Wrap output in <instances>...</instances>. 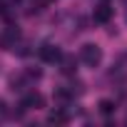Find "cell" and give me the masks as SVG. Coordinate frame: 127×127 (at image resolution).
I'll use <instances>...</instances> for the list:
<instances>
[{
  "label": "cell",
  "instance_id": "cell-1",
  "mask_svg": "<svg viewBox=\"0 0 127 127\" xmlns=\"http://www.w3.org/2000/svg\"><path fill=\"white\" fill-rule=\"evenodd\" d=\"M80 57L87 62V65H97V62H100V50L95 45H85L82 52H80Z\"/></svg>",
  "mask_w": 127,
  "mask_h": 127
},
{
  "label": "cell",
  "instance_id": "cell-2",
  "mask_svg": "<svg viewBox=\"0 0 127 127\" xmlns=\"http://www.w3.org/2000/svg\"><path fill=\"white\" fill-rule=\"evenodd\" d=\"M110 15H112V10H110L107 5H102V8L95 13V20H97V23H107V20H110Z\"/></svg>",
  "mask_w": 127,
  "mask_h": 127
},
{
  "label": "cell",
  "instance_id": "cell-3",
  "mask_svg": "<svg viewBox=\"0 0 127 127\" xmlns=\"http://www.w3.org/2000/svg\"><path fill=\"white\" fill-rule=\"evenodd\" d=\"M42 57H45V60H50V62H52V60H57V57H60V52H57V50H52V47H50V45H47V47H45V50H42Z\"/></svg>",
  "mask_w": 127,
  "mask_h": 127
},
{
  "label": "cell",
  "instance_id": "cell-4",
  "mask_svg": "<svg viewBox=\"0 0 127 127\" xmlns=\"http://www.w3.org/2000/svg\"><path fill=\"white\" fill-rule=\"evenodd\" d=\"M50 122H67V115L62 112V110H57V112L50 115Z\"/></svg>",
  "mask_w": 127,
  "mask_h": 127
},
{
  "label": "cell",
  "instance_id": "cell-5",
  "mask_svg": "<svg viewBox=\"0 0 127 127\" xmlns=\"http://www.w3.org/2000/svg\"><path fill=\"white\" fill-rule=\"evenodd\" d=\"M112 110H115V105H112L110 100H102V102H100V112H105V115H110Z\"/></svg>",
  "mask_w": 127,
  "mask_h": 127
},
{
  "label": "cell",
  "instance_id": "cell-6",
  "mask_svg": "<svg viewBox=\"0 0 127 127\" xmlns=\"http://www.w3.org/2000/svg\"><path fill=\"white\" fill-rule=\"evenodd\" d=\"M0 115H3V102H0Z\"/></svg>",
  "mask_w": 127,
  "mask_h": 127
}]
</instances>
